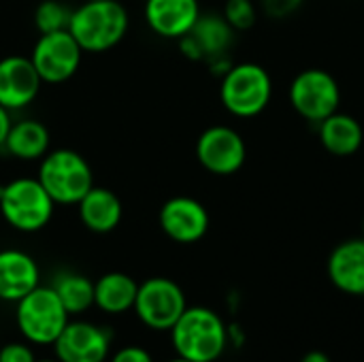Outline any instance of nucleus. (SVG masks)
Wrapping results in <instances>:
<instances>
[{
  "label": "nucleus",
  "mask_w": 364,
  "mask_h": 362,
  "mask_svg": "<svg viewBox=\"0 0 364 362\" xmlns=\"http://www.w3.org/2000/svg\"><path fill=\"white\" fill-rule=\"evenodd\" d=\"M130 17L117 0H85L73 9L68 32L85 53H102L119 45L128 32Z\"/></svg>",
  "instance_id": "obj_1"
},
{
  "label": "nucleus",
  "mask_w": 364,
  "mask_h": 362,
  "mask_svg": "<svg viewBox=\"0 0 364 362\" xmlns=\"http://www.w3.org/2000/svg\"><path fill=\"white\" fill-rule=\"evenodd\" d=\"M171 341L177 356L192 362H215L228 346L224 320L209 307H186L171 329Z\"/></svg>",
  "instance_id": "obj_2"
},
{
  "label": "nucleus",
  "mask_w": 364,
  "mask_h": 362,
  "mask_svg": "<svg viewBox=\"0 0 364 362\" xmlns=\"http://www.w3.org/2000/svg\"><path fill=\"white\" fill-rule=\"evenodd\" d=\"M36 179L55 205H77L92 188L94 173L85 156L75 149H49L38 164Z\"/></svg>",
  "instance_id": "obj_3"
},
{
  "label": "nucleus",
  "mask_w": 364,
  "mask_h": 362,
  "mask_svg": "<svg viewBox=\"0 0 364 362\" xmlns=\"http://www.w3.org/2000/svg\"><path fill=\"white\" fill-rule=\"evenodd\" d=\"M273 96V81L264 66L256 62L232 64L220 83V100L235 117L260 115Z\"/></svg>",
  "instance_id": "obj_4"
},
{
  "label": "nucleus",
  "mask_w": 364,
  "mask_h": 362,
  "mask_svg": "<svg viewBox=\"0 0 364 362\" xmlns=\"http://www.w3.org/2000/svg\"><path fill=\"white\" fill-rule=\"evenodd\" d=\"M55 211V203L36 177H17L2 186L0 213L4 222L19 233L43 230Z\"/></svg>",
  "instance_id": "obj_5"
},
{
  "label": "nucleus",
  "mask_w": 364,
  "mask_h": 362,
  "mask_svg": "<svg viewBox=\"0 0 364 362\" xmlns=\"http://www.w3.org/2000/svg\"><path fill=\"white\" fill-rule=\"evenodd\" d=\"M15 320L19 333L30 344L53 346L68 324V312L51 286H36L32 292L17 301Z\"/></svg>",
  "instance_id": "obj_6"
},
{
  "label": "nucleus",
  "mask_w": 364,
  "mask_h": 362,
  "mask_svg": "<svg viewBox=\"0 0 364 362\" xmlns=\"http://www.w3.org/2000/svg\"><path fill=\"white\" fill-rule=\"evenodd\" d=\"M288 98L292 109L303 119L320 124L322 119L339 111L341 87L328 70L307 68L292 79Z\"/></svg>",
  "instance_id": "obj_7"
},
{
  "label": "nucleus",
  "mask_w": 364,
  "mask_h": 362,
  "mask_svg": "<svg viewBox=\"0 0 364 362\" xmlns=\"http://www.w3.org/2000/svg\"><path fill=\"white\" fill-rule=\"evenodd\" d=\"M188 301L181 286L168 277H149L139 284L134 312L151 331H171L186 312Z\"/></svg>",
  "instance_id": "obj_8"
},
{
  "label": "nucleus",
  "mask_w": 364,
  "mask_h": 362,
  "mask_svg": "<svg viewBox=\"0 0 364 362\" xmlns=\"http://www.w3.org/2000/svg\"><path fill=\"white\" fill-rule=\"evenodd\" d=\"M83 49L68 30L41 34L32 47L30 60L43 83H64L81 66Z\"/></svg>",
  "instance_id": "obj_9"
},
{
  "label": "nucleus",
  "mask_w": 364,
  "mask_h": 362,
  "mask_svg": "<svg viewBox=\"0 0 364 362\" xmlns=\"http://www.w3.org/2000/svg\"><path fill=\"white\" fill-rule=\"evenodd\" d=\"M247 158L243 137L230 126H211L196 139V160L218 177H228L241 171Z\"/></svg>",
  "instance_id": "obj_10"
},
{
  "label": "nucleus",
  "mask_w": 364,
  "mask_h": 362,
  "mask_svg": "<svg viewBox=\"0 0 364 362\" xmlns=\"http://www.w3.org/2000/svg\"><path fill=\"white\" fill-rule=\"evenodd\" d=\"M235 41V30L218 13H200L192 30L179 38V49L188 60L211 62L228 55Z\"/></svg>",
  "instance_id": "obj_11"
},
{
  "label": "nucleus",
  "mask_w": 364,
  "mask_h": 362,
  "mask_svg": "<svg viewBox=\"0 0 364 362\" xmlns=\"http://www.w3.org/2000/svg\"><path fill=\"white\" fill-rule=\"evenodd\" d=\"M162 233L181 245L200 241L209 230V211L192 196H173L160 207L158 215Z\"/></svg>",
  "instance_id": "obj_12"
},
{
  "label": "nucleus",
  "mask_w": 364,
  "mask_h": 362,
  "mask_svg": "<svg viewBox=\"0 0 364 362\" xmlns=\"http://www.w3.org/2000/svg\"><path fill=\"white\" fill-rule=\"evenodd\" d=\"M60 362H105L111 352V335L92 322H70L53 344Z\"/></svg>",
  "instance_id": "obj_13"
},
{
  "label": "nucleus",
  "mask_w": 364,
  "mask_h": 362,
  "mask_svg": "<svg viewBox=\"0 0 364 362\" xmlns=\"http://www.w3.org/2000/svg\"><path fill=\"white\" fill-rule=\"evenodd\" d=\"M41 85L43 79L38 77L30 55H6L0 60V105L11 113L32 105Z\"/></svg>",
  "instance_id": "obj_14"
},
{
  "label": "nucleus",
  "mask_w": 364,
  "mask_h": 362,
  "mask_svg": "<svg viewBox=\"0 0 364 362\" xmlns=\"http://www.w3.org/2000/svg\"><path fill=\"white\" fill-rule=\"evenodd\" d=\"M145 23L162 38L179 41L200 17L198 0H145Z\"/></svg>",
  "instance_id": "obj_15"
},
{
  "label": "nucleus",
  "mask_w": 364,
  "mask_h": 362,
  "mask_svg": "<svg viewBox=\"0 0 364 362\" xmlns=\"http://www.w3.org/2000/svg\"><path fill=\"white\" fill-rule=\"evenodd\" d=\"M326 271L337 290L364 297V237L339 243L328 256Z\"/></svg>",
  "instance_id": "obj_16"
},
{
  "label": "nucleus",
  "mask_w": 364,
  "mask_h": 362,
  "mask_svg": "<svg viewBox=\"0 0 364 362\" xmlns=\"http://www.w3.org/2000/svg\"><path fill=\"white\" fill-rule=\"evenodd\" d=\"M41 286L36 260L21 250H0V301L17 303Z\"/></svg>",
  "instance_id": "obj_17"
},
{
  "label": "nucleus",
  "mask_w": 364,
  "mask_h": 362,
  "mask_svg": "<svg viewBox=\"0 0 364 362\" xmlns=\"http://www.w3.org/2000/svg\"><path fill=\"white\" fill-rule=\"evenodd\" d=\"M75 207L81 224L96 235H107L115 230L124 218V205L119 196L102 186H94Z\"/></svg>",
  "instance_id": "obj_18"
},
{
  "label": "nucleus",
  "mask_w": 364,
  "mask_h": 362,
  "mask_svg": "<svg viewBox=\"0 0 364 362\" xmlns=\"http://www.w3.org/2000/svg\"><path fill=\"white\" fill-rule=\"evenodd\" d=\"M51 145L49 130L43 122L38 119H19L13 122L4 141V151L17 160L23 162H34L41 160Z\"/></svg>",
  "instance_id": "obj_19"
},
{
  "label": "nucleus",
  "mask_w": 364,
  "mask_h": 362,
  "mask_svg": "<svg viewBox=\"0 0 364 362\" xmlns=\"http://www.w3.org/2000/svg\"><path fill=\"white\" fill-rule=\"evenodd\" d=\"M320 141L324 149L333 156L348 158L354 156L363 145L364 132L360 122L348 113H333L320 124Z\"/></svg>",
  "instance_id": "obj_20"
},
{
  "label": "nucleus",
  "mask_w": 364,
  "mask_h": 362,
  "mask_svg": "<svg viewBox=\"0 0 364 362\" xmlns=\"http://www.w3.org/2000/svg\"><path fill=\"white\" fill-rule=\"evenodd\" d=\"M139 284L119 271L105 273L94 282V305L105 314H124L134 307Z\"/></svg>",
  "instance_id": "obj_21"
},
{
  "label": "nucleus",
  "mask_w": 364,
  "mask_h": 362,
  "mask_svg": "<svg viewBox=\"0 0 364 362\" xmlns=\"http://www.w3.org/2000/svg\"><path fill=\"white\" fill-rule=\"evenodd\" d=\"M53 292L62 301L68 316H77L94 307V282L75 271H62L51 282Z\"/></svg>",
  "instance_id": "obj_22"
},
{
  "label": "nucleus",
  "mask_w": 364,
  "mask_h": 362,
  "mask_svg": "<svg viewBox=\"0 0 364 362\" xmlns=\"http://www.w3.org/2000/svg\"><path fill=\"white\" fill-rule=\"evenodd\" d=\"M73 17V9H68L62 0H43L34 9V26L38 34L68 30Z\"/></svg>",
  "instance_id": "obj_23"
},
{
  "label": "nucleus",
  "mask_w": 364,
  "mask_h": 362,
  "mask_svg": "<svg viewBox=\"0 0 364 362\" xmlns=\"http://www.w3.org/2000/svg\"><path fill=\"white\" fill-rule=\"evenodd\" d=\"M222 15L235 32H243L254 28L258 19V9L252 0H226Z\"/></svg>",
  "instance_id": "obj_24"
},
{
  "label": "nucleus",
  "mask_w": 364,
  "mask_h": 362,
  "mask_svg": "<svg viewBox=\"0 0 364 362\" xmlns=\"http://www.w3.org/2000/svg\"><path fill=\"white\" fill-rule=\"evenodd\" d=\"M301 4H303V0H262L264 13L273 19H284V17L292 15Z\"/></svg>",
  "instance_id": "obj_25"
},
{
  "label": "nucleus",
  "mask_w": 364,
  "mask_h": 362,
  "mask_svg": "<svg viewBox=\"0 0 364 362\" xmlns=\"http://www.w3.org/2000/svg\"><path fill=\"white\" fill-rule=\"evenodd\" d=\"M0 362H36L34 352L23 344H6L0 350Z\"/></svg>",
  "instance_id": "obj_26"
},
{
  "label": "nucleus",
  "mask_w": 364,
  "mask_h": 362,
  "mask_svg": "<svg viewBox=\"0 0 364 362\" xmlns=\"http://www.w3.org/2000/svg\"><path fill=\"white\" fill-rule=\"evenodd\" d=\"M111 362H154V358H151V354L145 348L126 346V348H122V350H117L113 354Z\"/></svg>",
  "instance_id": "obj_27"
},
{
  "label": "nucleus",
  "mask_w": 364,
  "mask_h": 362,
  "mask_svg": "<svg viewBox=\"0 0 364 362\" xmlns=\"http://www.w3.org/2000/svg\"><path fill=\"white\" fill-rule=\"evenodd\" d=\"M11 124H13V119H11V111H9V109H4V107L0 105V147H2V145H4V141H6V134H9Z\"/></svg>",
  "instance_id": "obj_28"
},
{
  "label": "nucleus",
  "mask_w": 364,
  "mask_h": 362,
  "mask_svg": "<svg viewBox=\"0 0 364 362\" xmlns=\"http://www.w3.org/2000/svg\"><path fill=\"white\" fill-rule=\"evenodd\" d=\"M301 362H333L331 361V356L326 354V352H322V350H311V352H307Z\"/></svg>",
  "instance_id": "obj_29"
},
{
  "label": "nucleus",
  "mask_w": 364,
  "mask_h": 362,
  "mask_svg": "<svg viewBox=\"0 0 364 362\" xmlns=\"http://www.w3.org/2000/svg\"><path fill=\"white\" fill-rule=\"evenodd\" d=\"M168 362H192V361H188V358H181V356H177V358H173V361H168Z\"/></svg>",
  "instance_id": "obj_30"
},
{
  "label": "nucleus",
  "mask_w": 364,
  "mask_h": 362,
  "mask_svg": "<svg viewBox=\"0 0 364 362\" xmlns=\"http://www.w3.org/2000/svg\"><path fill=\"white\" fill-rule=\"evenodd\" d=\"M36 362H60V361H36Z\"/></svg>",
  "instance_id": "obj_31"
},
{
  "label": "nucleus",
  "mask_w": 364,
  "mask_h": 362,
  "mask_svg": "<svg viewBox=\"0 0 364 362\" xmlns=\"http://www.w3.org/2000/svg\"><path fill=\"white\" fill-rule=\"evenodd\" d=\"M363 233H364V224H363Z\"/></svg>",
  "instance_id": "obj_32"
}]
</instances>
